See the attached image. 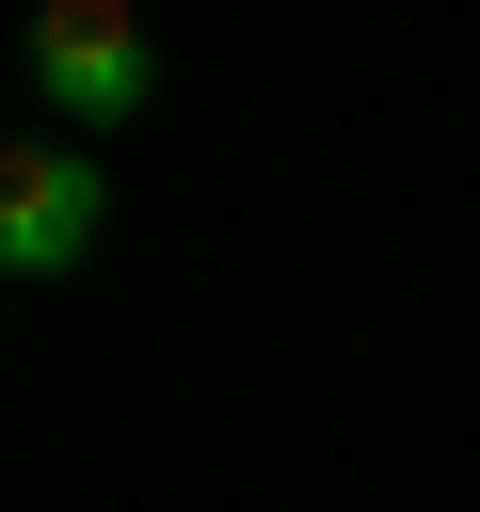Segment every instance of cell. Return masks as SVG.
Returning <instances> with one entry per match:
<instances>
[{"instance_id": "1", "label": "cell", "mask_w": 480, "mask_h": 512, "mask_svg": "<svg viewBox=\"0 0 480 512\" xmlns=\"http://www.w3.org/2000/svg\"><path fill=\"white\" fill-rule=\"evenodd\" d=\"M96 240H112V160L64 144V128L0 144V272H16V288H64Z\"/></svg>"}, {"instance_id": "2", "label": "cell", "mask_w": 480, "mask_h": 512, "mask_svg": "<svg viewBox=\"0 0 480 512\" xmlns=\"http://www.w3.org/2000/svg\"><path fill=\"white\" fill-rule=\"evenodd\" d=\"M16 64H32V96H48L64 128H128V112L160 96V48H144V0H32Z\"/></svg>"}]
</instances>
